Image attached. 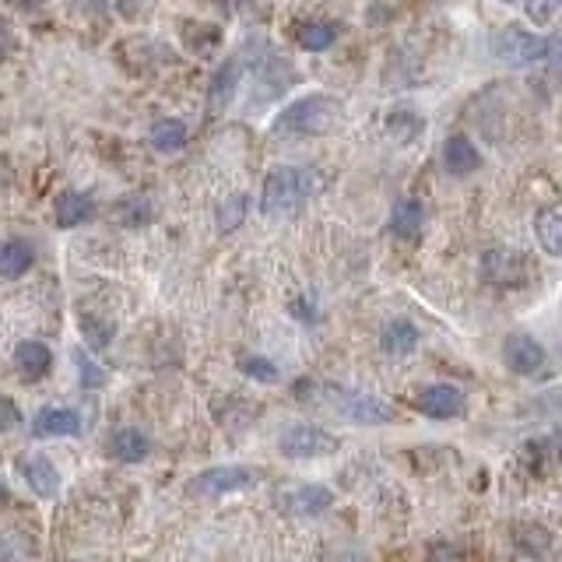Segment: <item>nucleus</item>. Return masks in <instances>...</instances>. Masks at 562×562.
I'll return each instance as SVG.
<instances>
[{
	"instance_id": "obj_1",
	"label": "nucleus",
	"mask_w": 562,
	"mask_h": 562,
	"mask_svg": "<svg viewBox=\"0 0 562 562\" xmlns=\"http://www.w3.org/2000/svg\"><path fill=\"white\" fill-rule=\"evenodd\" d=\"M296 394L303 401H320L324 408H331L334 415L348 418V422H359V426H383V422H394L397 411L394 404L380 401L373 394H362V390H345V387H317L313 380H299Z\"/></svg>"
},
{
	"instance_id": "obj_2",
	"label": "nucleus",
	"mask_w": 562,
	"mask_h": 562,
	"mask_svg": "<svg viewBox=\"0 0 562 562\" xmlns=\"http://www.w3.org/2000/svg\"><path fill=\"white\" fill-rule=\"evenodd\" d=\"M341 120V102L331 95H306L281 109L274 120V134L281 137H306V134H331Z\"/></svg>"
},
{
	"instance_id": "obj_3",
	"label": "nucleus",
	"mask_w": 562,
	"mask_h": 562,
	"mask_svg": "<svg viewBox=\"0 0 562 562\" xmlns=\"http://www.w3.org/2000/svg\"><path fill=\"white\" fill-rule=\"evenodd\" d=\"M317 173H303V169H292V166H278L267 173L264 180V197H260V211L267 218H289L299 211V204L313 194L317 187Z\"/></svg>"
},
{
	"instance_id": "obj_4",
	"label": "nucleus",
	"mask_w": 562,
	"mask_h": 562,
	"mask_svg": "<svg viewBox=\"0 0 562 562\" xmlns=\"http://www.w3.org/2000/svg\"><path fill=\"white\" fill-rule=\"evenodd\" d=\"M552 50H555V39H538V36H531V32L517 29V25H510V29L492 36V53H496L499 60H506V64H538V60H545Z\"/></svg>"
},
{
	"instance_id": "obj_5",
	"label": "nucleus",
	"mask_w": 562,
	"mask_h": 562,
	"mask_svg": "<svg viewBox=\"0 0 562 562\" xmlns=\"http://www.w3.org/2000/svg\"><path fill=\"white\" fill-rule=\"evenodd\" d=\"M281 454L292 457V461H306V457H327L338 450V436H331L327 429L310 426V422H296L281 433L278 440Z\"/></svg>"
},
{
	"instance_id": "obj_6",
	"label": "nucleus",
	"mask_w": 562,
	"mask_h": 562,
	"mask_svg": "<svg viewBox=\"0 0 562 562\" xmlns=\"http://www.w3.org/2000/svg\"><path fill=\"white\" fill-rule=\"evenodd\" d=\"M257 485V471L250 468H239V464H229V468H208L190 482V492L194 496H229V492H243Z\"/></svg>"
},
{
	"instance_id": "obj_7",
	"label": "nucleus",
	"mask_w": 562,
	"mask_h": 562,
	"mask_svg": "<svg viewBox=\"0 0 562 562\" xmlns=\"http://www.w3.org/2000/svg\"><path fill=\"white\" fill-rule=\"evenodd\" d=\"M482 278L496 289H517L527 281V260L520 257L517 250H506V246H496V250L482 253Z\"/></svg>"
},
{
	"instance_id": "obj_8",
	"label": "nucleus",
	"mask_w": 562,
	"mask_h": 562,
	"mask_svg": "<svg viewBox=\"0 0 562 562\" xmlns=\"http://www.w3.org/2000/svg\"><path fill=\"white\" fill-rule=\"evenodd\" d=\"M418 411L429 418H461L468 411V397H464L461 387L454 383H433L418 394Z\"/></svg>"
},
{
	"instance_id": "obj_9",
	"label": "nucleus",
	"mask_w": 562,
	"mask_h": 562,
	"mask_svg": "<svg viewBox=\"0 0 562 562\" xmlns=\"http://www.w3.org/2000/svg\"><path fill=\"white\" fill-rule=\"evenodd\" d=\"M503 359L517 376H534L545 369V348L531 334H510L503 345Z\"/></svg>"
},
{
	"instance_id": "obj_10",
	"label": "nucleus",
	"mask_w": 562,
	"mask_h": 562,
	"mask_svg": "<svg viewBox=\"0 0 562 562\" xmlns=\"http://www.w3.org/2000/svg\"><path fill=\"white\" fill-rule=\"evenodd\" d=\"M81 433V415L71 408H43L32 418V436L39 440H53V436H78Z\"/></svg>"
},
{
	"instance_id": "obj_11",
	"label": "nucleus",
	"mask_w": 562,
	"mask_h": 562,
	"mask_svg": "<svg viewBox=\"0 0 562 562\" xmlns=\"http://www.w3.org/2000/svg\"><path fill=\"white\" fill-rule=\"evenodd\" d=\"M478 166H482V155H478V148L464 134H450L443 141V169L450 176H471Z\"/></svg>"
},
{
	"instance_id": "obj_12",
	"label": "nucleus",
	"mask_w": 562,
	"mask_h": 562,
	"mask_svg": "<svg viewBox=\"0 0 562 562\" xmlns=\"http://www.w3.org/2000/svg\"><path fill=\"white\" fill-rule=\"evenodd\" d=\"M95 218V201L88 194H78V190H64V194L53 201V222L60 229H74L81 222H92Z\"/></svg>"
},
{
	"instance_id": "obj_13",
	"label": "nucleus",
	"mask_w": 562,
	"mask_h": 562,
	"mask_svg": "<svg viewBox=\"0 0 562 562\" xmlns=\"http://www.w3.org/2000/svg\"><path fill=\"white\" fill-rule=\"evenodd\" d=\"M281 506L289 513H299V517H317L327 506H334V492L324 489V485H303V489H292L281 496Z\"/></svg>"
},
{
	"instance_id": "obj_14",
	"label": "nucleus",
	"mask_w": 562,
	"mask_h": 562,
	"mask_svg": "<svg viewBox=\"0 0 562 562\" xmlns=\"http://www.w3.org/2000/svg\"><path fill=\"white\" fill-rule=\"evenodd\" d=\"M50 366H53V352L43 341H22V345L15 348V369L22 380H29V383L43 380V376L50 373Z\"/></svg>"
},
{
	"instance_id": "obj_15",
	"label": "nucleus",
	"mask_w": 562,
	"mask_h": 562,
	"mask_svg": "<svg viewBox=\"0 0 562 562\" xmlns=\"http://www.w3.org/2000/svg\"><path fill=\"white\" fill-rule=\"evenodd\" d=\"M22 471H25V482H29V489L36 492V496H43V499L57 496L60 475H57V468L50 464V457H43V454L25 457V461H22Z\"/></svg>"
},
{
	"instance_id": "obj_16",
	"label": "nucleus",
	"mask_w": 562,
	"mask_h": 562,
	"mask_svg": "<svg viewBox=\"0 0 562 562\" xmlns=\"http://www.w3.org/2000/svg\"><path fill=\"white\" fill-rule=\"evenodd\" d=\"M148 450H152V443H148V436L141 429H116L109 436V454L123 464H141L148 457Z\"/></svg>"
},
{
	"instance_id": "obj_17",
	"label": "nucleus",
	"mask_w": 562,
	"mask_h": 562,
	"mask_svg": "<svg viewBox=\"0 0 562 562\" xmlns=\"http://www.w3.org/2000/svg\"><path fill=\"white\" fill-rule=\"evenodd\" d=\"M380 348L394 359H404L418 348V327L408 324V320H390L380 334Z\"/></svg>"
},
{
	"instance_id": "obj_18",
	"label": "nucleus",
	"mask_w": 562,
	"mask_h": 562,
	"mask_svg": "<svg viewBox=\"0 0 562 562\" xmlns=\"http://www.w3.org/2000/svg\"><path fill=\"white\" fill-rule=\"evenodd\" d=\"M422 225H426V208H422V201H401L394 208V215H390V232H394L397 239H415L418 232H422Z\"/></svg>"
},
{
	"instance_id": "obj_19",
	"label": "nucleus",
	"mask_w": 562,
	"mask_h": 562,
	"mask_svg": "<svg viewBox=\"0 0 562 562\" xmlns=\"http://www.w3.org/2000/svg\"><path fill=\"white\" fill-rule=\"evenodd\" d=\"M239 60H225L222 67L215 71V78H211V88H208V102L211 109H222L232 102V95H236V85H239Z\"/></svg>"
},
{
	"instance_id": "obj_20",
	"label": "nucleus",
	"mask_w": 562,
	"mask_h": 562,
	"mask_svg": "<svg viewBox=\"0 0 562 562\" xmlns=\"http://www.w3.org/2000/svg\"><path fill=\"white\" fill-rule=\"evenodd\" d=\"M36 253L25 239H11V243L0 246V278H22L25 271L32 267Z\"/></svg>"
},
{
	"instance_id": "obj_21",
	"label": "nucleus",
	"mask_w": 562,
	"mask_h": 562,
	"mask_svg": "<svg viewBox=\"0 0 562 562\" xmlns=\"http://www.w3.org/2000/svg\"><path fill=\"white\" fill-rule=\"evenodd\" d=\"M534 236L545 246V253H552V257L562 253V211L555 208V204H548V208L534 218Z\"/></svg>"
},
{
	"instance_id": "obj_22",
	"label": "nucleus",
	"mask_w": 562,
	"mask_h": 562,
	"mask_svg": "<svg viewBox=\"0 0 562 562\" xmlns=\"http://www.w3.org/2000/svg\"><path fill=\"white\" fill-rule=\"evenodd\" d=\"M187 141H190V134H187V123L183 120H159L152 127V148L155 152H180Z\"/></svg>"
},
{
	"instance_id": "obj_23",
	"label": "nucleus",
	"mask_w": 562,
	"mask_h": 562,
	"mask_svg": "<svg viewBox=\"0 0 562 562\" xmlns=\"http://www.w3.org/2000/svg\"><path fill=\"white\" fill-rule=\"evenodd\" d=\"M296 39H299V46H303V50L324 53V50H331L334 39H338V25H331V22H306V25H299Z\"/></svg>"
},
{
	"instance_id": "obj_24",
	"label": "nucleus",
	"mask_w": 562,
	"mask_h": 562,
	"mask_svg": "<svg viewBox=\"0 0 562 562\" xmlns=\"http://www.w3.org/2000/svg\"><path fill=\"white\" fill-rule=\"evenodd\" d=\"M243 218H246V197L243 194H232V197H225V201L218 204V229H222V232L239 229V225H243Z\"/></svg>"
},
{
	"instance_id": "obj_25",
	"label": "nucleus",
	"mask_w": 562,
	"mask_h": 562,
	"mask_svg": "<svg viewBox=\"0 0 562 562\" xmlns=\"http://www.w3.org/2000/svg\"><path fill=\"white\" fill-rule=\"evenodd\" d=\"M239 373L250 376V380H257V383L278 380V366H274L271 359H264V355H243V359H239Z\"/></svg>"
},
{
	"instance_id": "obj_26",
	"label": "nucleus",
	"mask_w": 562,
	"mask_h": 562,
	"mask_svg": "<svg viewBox=\"0 0 562 562\" xmlns=\"http://www.w3.org/2000/svg\"><path fill=\"white\" fill-rule=\"evenodd\" d=\"M81 334H85L92 348H106L109 338H113V327L102 324V320H95V317H81Z\"/></svg>"
},
{
	"instance_id": "obj_27",
	"label": "nucleus",
	"mask_w": 562,
	"mask_h": 562,
	"mask_svg": "<svg viewBox=\"0 0 562 562\" xmlns=\"http://www.w3.org/2000/svg\"><path fill=\"white\" fill-rule=\"evenodd\" d=\"M559 4L562 0H524V11L534 25H548L555 15H559Z\"/></svg>"
},
{
	"instance_id": "obj_28",
	"label": "nucleus",
	"mask_w": 562,
	"mask_h": 562,
	"mask_svg": "<svg viewBox=\"0 0 562 562\" xmlns=\"http://www.w3.org/2000/svg\"><path fill=\"white\" fill-rule=\"evenodd\" d=\"M74 359H78V376H81V387L95 390V387H102V383H106V373H102V369L95 366V362L88 359L85 352H78V355H74Z\"/></svg>"
},
{
	"instance_id": "obj_29",
	"label": "nucleus",
	"mask_w": 562,
	"mask_h": 562,
	"mask_svg": "<svg viewBox=\"0 0 562 562\" xmlns=\"http://www.w3.org/2000/svg\"><path fill=\"white\" fill-rule=\"evenodd\" d=\"M18 422H22V411H18V404L11 401L8 394H0V433H11Z\"/></svg>"
},
{
	"instance_id": "obj_30",
	"label": "nucleus",
	"mask_w": 562,
	"mask_h": 562,
	"mask_svg": "<svg viewBox=\"0 0 562 562\" xmlns=\"http://www.w3.org/2000/svg\"><path fill=\"white\" fill-rule=\"evenodd\" d=\"M11 50H15V36H11L8 25H0V64L11 57Z\"/></svg>"
},
{
	"instance_id": "obj_31",
	"label": "nucleus",
	"mask_w": 562,
	"mask_h": 562,
	"mask_svg": "<svg viewBox=\"0 0 562 562\" xmlns=\"http://www.w3.org/2000/svg\"><path fill=\"white\" fill-rule=\"evenodd\" d=\"M4 503H8V485L0 482V506H4Z\"/></svg>"
},
{
	"instance_id": "obj_32",
	"label": "nucleus",
	"mask_w": 562,
	"mask_h": 562,
	"mask_svg": "<svg viewBox=\"0 0 562 562\" xmlns=\"http://www.w3.org/2000/svg\"><path fill=\"white\" fill-rule=\"evenodd\" d=\"M0 180H4V176H0Z\"/></svg>"
}]
</instances>
